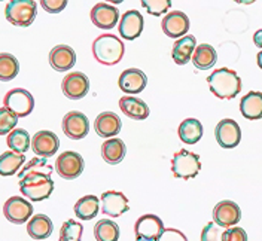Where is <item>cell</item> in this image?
Wrapping results in <instances>:
<instances>
[{
	"mask_svg": "<svg viewBox=\"0 0 262 241\" xmlns=\"http://www.w3.org/2000/svg\"><path fill=\"white\" fill-rule=\"evenodd\" d=\"M94 237L97 241H118L119 226L111 219H101L94 226Z\"/></svg>",
	"mask_w": 262,
	"mask_h": 241,
	"instance_id": "obj_32",
	"label": "cell"
},
{
	"mask_svg": "<svg viewBox=\"0 0 262 241\" xmlns=\"http://www.w3.org/2000/svg\"><path fill=\"white\" fill-rule=\"evenodd\" d=\"M91 21L97 29L111 30L119 21V11L114 5L109 3H97L91 9Z\"/></svg>",
	"mask_w": 262,
	"mask_h": 241,
	"instance_id": "obj_15",
	"label": "cell"
},
{
	"mask_svg": "<svg viewBox=\"0 0 262 241\" xmlns=\"http://www.w3.org/2000/svg\"><path fill=\"white\" fill-rule=\"evenodd\" d=\"M136 241H158V240H152V238H136Z\"/></svg>",
	"mask_w": 262,
	"mask_h": 241,
	"instance_id": "obj_42",
	"label": "cell"
},
{
	"mask_svg": "<svg viewBox=\"0 0 262 241\" xmlns=\"http://www.w3.org/2000/svg\"><path fill=\"white\" fill-rule=\"evenodd\" d=\"M54 231V224L47 214H36L27 224V232L33 240H47Z\"/></svg>",
	"mask_w": 262,
	"mask_h": 241,
	"instance_id": "obj_25",
	"label": "cell"
},
{
	"mask_svg": "<svg viewBox=\"0 0 262 241\" xmlns=\"http://www.w3.org/2000/svg\"><path fill=\"white\" fill-rule=\"evenodd\" d=\"M76 63V52L69 45H57L49 52V64L57 72H67Z\"/></svg>",
	"mask_w": 262,
	"mask_h": 241,
	"instance_id": "obj_20",
	"label": "cell"
},
{
	"mask_svg": "<svg viewBox=\"0 0 262 241\" xmlns=\"http://www.w3.org/2000/svg\"><path fill=\"white\" fill-rule=\"evenodd\" d=\"M195 48L196 39L194 36L188 34V36H183V37L178 39L173 45V52H171L174 63L179 65L188 64L191 61V57H192Z\"/></svg>",
	"mask_w": 262,
	"mask_h": 241,
	"instance_id": "obj_23",
	"label": "cell"
},
{
	"mask_svg": "<svg viewBox=\"0 0 262 241\" xmlns=\"http://www.w3.org/2000/svg\"><path fill=\"white\" fill-rule=\"evenodd\" d=\"M143 27H145L143 16L139 11L133 9V11H127L124 15L121 16L118 30H119V36L124 40H134L142 34Z\"/></svg>",
	"mask_w": 262,
	"mask_h": 241,
	"instance_id": "obj_13",
	"label": "cell"
},
{
	"mask_svg": "<svg viewBox=\"0 0 262 241\" xmlns=\"http://www.w3.org/2000/svg\"><path fill=\"white\" fill-rule=\"evenodd\" d=\"M24 155L15 154L12 150L3 152L0 155V176H14L18 173V170L24 165Z\"/></svg>",
	"mask_w": 262,
	"mask_h": 241,
	"instance_id": "obj_29",
	"label": "cell"
},
{
	"mask_svg": "<svg viewBox=\"0 0 262 241\" xmlns=\"http://www.w3.org/2000/svg\"><path fill=\"white\" fill-rule=\"evenodd\" d=\"M119 90L127 94H139L147 85V76L140 69H127L118 79Z\"/></svg>",
	"mask_w": 262,
	"mask_h": 241,
	"instance_id": "obj_17",
	"label": "cell"
},
{
	"mask_svg": "<svg viewBox=\"0 0 262 241\" xmlns=\"http://www.w3.org/2000/svg\"><path fill=\"white\" fill-rule=\"evenodd\" d=\"M67 2L66 0H42L40 6L49 12V14H58L66 8Z\"/></svg>",
	"mask_w": 262,
	"mask_h": 241,
	"instance_id": "obj_41",
	"label": "cell"
},
{
	"mask_svg": "<svg viewBox=\"0 0 262 241\" xmlns=\"http://www.w3.org/2000/svg\"><path fill=\"white\" fill-rule=\"evenodd\" d=\"M98 198L96 195H85L75 204V214L82 221H91L98 213Z\"/></svg>",
	"mask_w": 262,
	"mask_h": 241,
	"instance_id": "obj_30",
	"label": "cell"
},
{
	"mask_svg": "<svg viewBox=\"0 0 262 241\" xmlns=\"http://www.w3.org/2000/svg\"><path fill=\"white\" fill-rule=\"evenodd\" d=\"M101 211L111 217H119L130 210L128 198L122 192L107 191L101 195Z\"/></svg>",
	"mask_w": 262,
	"mask_h": 241,
	"instance_id": "obj_18",
	"label": "cell"
},
{
	"mask_svg": "<svg viewBox=\"0 0 262 241\" xmlns=\"http://www.w3.org/2000/svg\"><path fill=\"white\" fill-rule=\"evenodd\" d=\"M221 235H222L221 226H217L214 222H209L203 228L201 241H221Z\"/></svg>",
	"mask_w": 262,
	"mask_h": 241,
	"instance_id": "obj_39",
	"label": "cell"
},
{
	"mask_svg": "<svg viewBox=\"0 0 262 241\" xmlns=\"http://www.w3.org/2000/svg\"><path fill=\"white\" fill-rule=\"evenodd\" d=\"M19 72V63L9 52H0V80L9 82L15 79Z\"/></svg>",
	"mask_w": 262,
	"mask_h": 241,
	"instance_id": "obj_33",
	"label": "cell"
},
{
	"mask_svg": "<svg viewBox=\"0 0 262 241\" xmlns=\"http://www.w3.org/2000/svg\"><path fill=\"white\" fill-rule=\"evenodd\" d=\"M217 61V52L209 43L198 45L192 54V64L198 70H209Z\"/></svg>",
	"mask_w": 262,
	"mask_h": 241,
	"instance_id": "obj_28",
	"label": "cell"
},
{
	"mask_svg": "<svg viewBox=\"0 0 262 241\" xmlns=\"http://www.w3.org/2000/svg\"><path fill=\"white\" fill-rule=\"evenodd\" d=\"M164 224L163 221L155 214H143L140 216L134 224L136 238H152L158 240L163 234Z\"/></svg>",
	"mask_w": 262,
	"mask_h": 241,
	"instance_id": "obj_16",
	"label": "cell"
},
{
	"mask_svg": "<svg viewBox=\"0 0 262 241\" xmlns=\"http://www.w3.org/2000/svg\"><path fill=\"white\" fill-rule=\"evenodd\" d=\"M240 112L246 119L258 121L262 118V94L259 91L247 93L240 101Z\"/></svg>",
	"mask_w": 262,
	"mask_h": 241,
	"instance_id": "obj_24",
	"label": "cell"
},
{
	"mask_svg": "<svg viewBox=\"0 0 262 241\" xmlns=\"http://www.w3.org/2000/svg\"><path fill=\"white\" fill-rule=\"evenodd\" d=\"M60 147V140L52 131H39L33 136L32 150L39 158H51L57 154Z\"/></svg>",
	"mask_w": 262,
	"mask_h": 241,
	"instance_id": "obj_11",
	"label": "cell"
},
{
	"mask_svg": "<svg viewBox=\"0 0 262 241\" xmlns=\"http://www.w3.org/2000/svg\"><path fill=\"white\" fill-rule=\"evenodd\" d=\"M125 52L124 42L115 34H101L93 42V55L100 64H118Z\"/></svg>",
	"mask_w": 262,
	"mask_h": 241,
	"instance_id": "obj_2",
	"label": "cell"
},
{
	"mask_svg": "<svg viewBox=\"0 0 262 241\" xmlns=\"http://www.w3.org/2000/svg\"><path fill=\"white\" fill-rule=\"evenodd\" d=\"M242 219V210L234 201H221L213 210V222L221 228H231L237 225Z\"/></svg>",
	"mask_w": 262,
	"mask_h": 241,
	"instance_id": "obj_10",
	"label": "cell"
},
{
	"mask_svg": "<svg viewBox=\"0 0 262 241\" xmlns=\"http://www.w3.org/2000/svg\"><path fill=\"white\" fill-rule=\"evenodd\" d=\"M37 14V5L33 0H12L5 8L6 19L15 27H29Z\"/></svg>",
	"mask_w": 262,
	"mask_h": 241,
	"instance_id": "obj_4",
	"label": "cell"
},
{
	"mask_svg": "<svg viewBox=\"0 0 262 241\" xmlns=\"http://www.w3.org/2000/svg\"><path fill=\"white\" fill-rule=\"evenodd\" d=\"M158 241H188L186 235L179 231V229H174V228H164L163 234L160 235Z\"/></svg>",
	"mask_w": 262,
	"mask_h": 241,
	"instance_id": "obj_40",
	"label": "cell"
},
{
	"mask_svg": "<svg viewBox=\"0 0 262 241\" xmlns=\"http://www.w3.org/2000/svg\"><path fill=\"white\" fill-rule=\"evenodd\" d=\"M21 193L32 201H45L54 191V180L51 174L45 173H30L18 179Z\"/></svg>",
	"mask_w": 262,
	"mask_h": 241,
	"instance_id": "obj_3",
	"label": "cell"
},
{
	"mask_svg": "<svg viewBox=\"0 0 262 241\" xmlns=\"http://www.w3.org/2000/svg\"><path fill=\"white\" fill-rule=\"evenodd\" d=\"M3 214L9 222L23 225L33 216V206L23 196H12L5 203Z\"/></svg>",
	"mask_w": 262,
	"mask_h": 241,
	"instance_id": "obj_8",
	"label": "cell"
},
{
	"mask_svg": "<svg viewBox=\"0 0 262 241\" xmlns=\"http://www.w3.org/2000/svg\"><path fill=\"white\" fill-rule=\"evenodd\" d=\"M161 27L168 37L179 39L189 30V18L180 11H173L164 16Z\"/></svg>",
	"mask_w": 262,
	"mask_h": 241,
	"instance_id": "obj_19",
	"label": "cell"
},
{
	"mask_svg": "<svg viewBox=\"0 0 262 241\" xmlns=\"http://www.w3.org/2000/svg\"><path fill=\"white\" fill-rule=\"evenodd\" d=\"M221 241H247V234L243 228L231 226L227 228V231H222Z\"/></svg>",
	"mask_w": 262,
	"mask_h": 241,
	"instance_id": "obj_38",
	"label": "cell"
},
{
	"mask_svg": "<svg viewBox=\"0 0 262 241\" xmlns=\"http://www.w3.org/2000/svg\"><path fill=\"white\" fill-rule=\"evenodd\" d=\"M3 107L9 109L12 113H15L18 118L29 116L34 109V98L24 88H14L8 91L3 98Z\"/></svg>",
	"mask_w": 262,
	"mask_h": 241,
	"instance_id": "obj_6",
	"label": "cell"
},
{
	"mask_svg": "<svg viewBox=\"0 0 262 241\" xmlns=\"http://www.w3.org/2000/svg\"><path fill=\"white\" fill-rule=\"evenodd\" d=\"M119 109L125 116H128L134 121H143L149 116V107L147 104L136 97L124 96L119 98Z\"/></svg>",
	"mask_w": 262,
	"mask_h": 241,
	"instance_id": "obj_22",
	"label": "cell"
},
{
	"mask_svg": "<svg viewBox=\"0 0 262 241\" xmlns=\"http://www.w3.org/2000/svg\"><path fill=\"white\" fill-rule=\"evenodd\" d=\"M63 93L70 100H81L88 94L90 79L82 72H72L66 76L61 83Z\"/></svg>",
	"mask_w": 262,
	"mask_h": 241,
	"instance_id": "obj_14",
	"label": "cell"
},
{
	"mask_svg": "<svg viewBox=\"0 0 262 241\" xmlns=\"http://www.w3.org/2000/svg\"><path fill=\"white\" fill-rule=\"evenodd\" d=\"M125 154H127V147L121 139L112 137V139H107L101 145V157L107 164H112V165L119 164L125 158Z\"/></svg>",
	"mask_w": 262,
	"mask_h": 241,
	"instance_id": "obj_26",
	"label": "cell"
},
{
	"mask_svg": "<svg viewBox=\"0 0 262 241\" xmlns=\"http://www.w3.org/2000/svg\"><path fill=\"white\" fill-rule=\"evenodd\" d=\"M83 158L78 152L73 150H66L60 154V157L55 161V170L58 176L63 177L66 180H73L81 176L83 171Z\"/></svg>",
	"mask_w": 262,
	"mask_h": 241,
	"instance_id": "obj_7",
	"label": "cell"
},
{
	"mask_svg": "<svg viewBox=\"0 0 262 241\" xmlns=\"http://www.w3.org/2000/svg\"><path fill=\"white\" fill-rule=\"evenodd\" d=\"M32 145V139H30V134L23 128H15L12 129L8 136V146L11 147L12 152L19 154V155H24L29 147Z\"/></svg>",
	"mask_w": 262,
	"mask_h": 241,
	"instance_id": "obj_31",
	"label": "cell"
},
{
	"mask_svg": "<svg viewBox=\"0 0 262 241\" xmlns=\"http://www.w3.org/2000/svg\"><path fill=\"white\" fill-rule=\"evenodd\" d=\"M203 124L198 121V119H194V118H188L185 119L178 128V134H179V139L186 143V145H195L201 140L203 137Z\"/></svg>",
	"mask_w": 262,
	"mask_h": 241,
	"instance_id": "obj_27",
	"label": "cell"
},
{
	"mask_svg": "<svg viewBox=\"0 0 262 241\" xmlns=\"http://www.w3.org/2000/svg\"><path fill=\"white\" fill-rule=\"evenodd\" d=\"M200 170H201V161H200V157L194 152L180 149L179 152L173 155L171 171L176 179H183V180L194 179L198 176Z\"/></svg>",
	"mask_w": 262,
	"mask_h": 241,
	"instance_id": "obj_5",
	"label": "cell"
},
{
	"mask_svg": "<svg viewBox=\"0 0 262 241\" xmlns=\"http://www.w3.org/2000/svg\"><path fill=\"white\" fill-rule=\"evenodd\" d=\"M214 137L221 147L232 149L242 140V129L234 119H222L214 128Z\"/></svg>",
	"mask_w": 262,
	"mask_h": 241,
	"instance_id": "obj_9",
	"label": "cell"
},
{
	"mask_svg": "<svg viewBox=\"0 0 262 241\" xmlns=\"http://www.w3.org/2000/svg\"><path fill=\"white\" fill-rule=\"evenodd\" d=\"M210 93L219 100H232L242 91V79L237 72L222 67L207 76Z\"/></svg>",
	"mask_w": 262,
	"mask_h": 241,
	"instance_id": "obj_1",
	"label": "cell"
},
{
	"mask_svg": "<svg viewBox=\"0 0 262 241\" xmlns=\"http://www.w3.org/2000/svg\"><path fill=\"white\" fill-rule=\"evenodd\" d=\"M142 6L150 15L158 16L165 14L170 9L171 2L170 0H142Z\"/></svg>",
	"mask_w": 262,
	"mask_h": 241,
	"instance_id": "obj_37",
	"label": "cell"
},
{
	"mask_svg": "<svg viewBox=\"0 0 262 241\" xmlns=\"http://www.w3.org/2000/svg\"><path fill=\"white\" fill-rule=\"evenodd\" d=\"M54 168L52 165H49L48 161L45 158H33L30 160L23 168L21 171H18V179L24 177L26 174H30V173H45V174H52Z\"/></svg>",
	"mask_w": 262,
	"mask_h": 241,
	"instance_id": "obj_34",
	"label": "cell"
},
{
	"mask_svg": "<svg viewBox=\"0 0 262 241\" xmlns=\"http://www.w3.org/2000/svg\"><path fill=\"white\" fill-rule=\"evenodd\" d=\"M63 131L72 140H81L88 136L90 131V122L88 118L82 112L72 111L63 118Z\"/></svg>",
	"mask_w": 262,
	"mask_h": 241,
	"instance_id": "obj_12",
	"label": "cell"
},
{
	"mask_svg": "<svg viewBox=\"0 0 262 241\" xmlns=\"http://www.w3.org/2000/svg\"><path fill=\"white\" fill-rule=\"evenodd\" d=\"M83 226L76 221H66L60 231V241H82Z\"/></svg>",
	"mask_w": 262,
	"mask_h": 241,
	"instance_id": "obj_35",
	"label": "cell"
},
{
	"mask_svg": "<svg viewBox=\"0 0 262 241\" xmlns=\"http://www.w3.org/2000/svg\"><path fill=\"white\" fill-rule=\"evenodd\" d=\"M18 124V116L6 107H0V136L9 134L12 129H15Z\"/></svg>",
	"mask_w": 262,
	"mask_h": 241,
	"instance_id": "obj_36",
	"label": "cell"
},
{
	"mask_svg": "<svg viewBox=\"0 0 262 241\" xmlns=\"http://www.w3.org/2000/svg\"><path fill=\"white\" fill-rule=\"evenodd\" d=\"M122 127V122L119 116L114 112H101L96 118L94 128L97 136L103 139H112L114 136H118Z\"/></svg>",
	"mask_w": 262,
	"mask_h": 241,
	"instance_id": "obj_21",
	"label": "cell"
}]
</instances>
